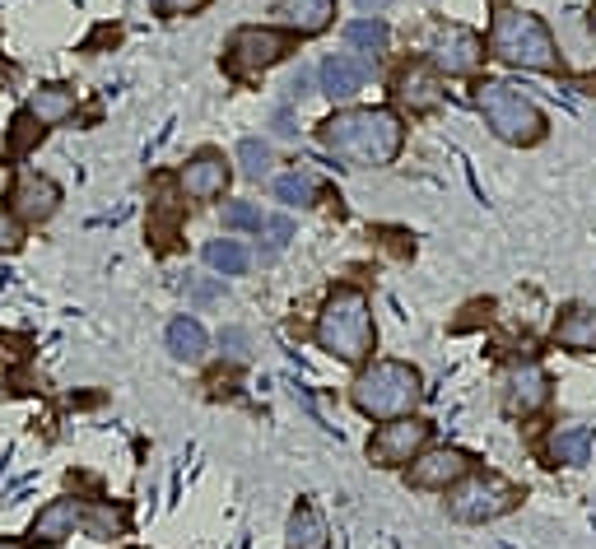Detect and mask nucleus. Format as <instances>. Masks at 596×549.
Segmentation results:
<instances>
[{"label": "nucleus", "mask_w": 596, "mask_h": 549, "mask_svg": "<svg viewBox=\"0 0 596 549\" xmlns=\"http://www.w3.org/2000/svg\"><path fill=\"white\" fill-rule=\"evenodd\" d=\"M429 61H434V70L447 75V80L475 75L480 61H485V42L475 38L471 28H438L434 42H429Z\"/></svg>", "instance_id": "6e6552de"}, {"label": "nucleus", "mask_w": 596, "mask_h": 549, "mask_svg": "<svg viewBox=\"0 0 596 549\" xmlns=\"http://www.w3.org/2000/svg\"><path fill=\"white\" fill-rule=\"evenodd\" d=\"M322 145L350 168H382L406 145V126L387 108H345L322 121Z\"/></svg>", "instance_id": "f257e3e1"}, {"label": "nucleus", "mask_w": 596, "mask_h": 549, "mask_svg": "<svg viewBox=\"0 0 596 549\" xmlns=\"http://www.w3.org/2000/svg\"><path fill=\"white\" fill-rule=\"evenodd\" d=\"M261 228H266V233H271V247H266V252H261V256H266V261H271V256L280 252V247H285L289 238H294V224H289V219H266V224H261Z\"/></svg>", "instance_id": "c85d7f7f"}, {"label": "nucleus", "mask_w": 596, "mask_h": 549, "mask_svg": "<svg viewBox=\"0 0 596 549\" xmlns=\"http://www.w3.org/2000/svg\"><path fill=\"white\" fill-rule=\"evenodd\" d=\"M191 294L205 303V298H219V289H215V284H191Z\"/></svg>", "instance_id": "473e14b6"}, {"label": "nucleus", "mask_w": 596, "mask_h": 549, "mask_svg": "<svg viewBox=\"0 0 596 549\" xmlns=\"http://www.w3.org/2000/svg\"><path fill=\"white\" fill-rule=\"evenodd\" d=\"M396 103L406 112H434L443 103V89H438V70L429 66H410L396 75Z\"/></svg>", "instance_id": "2eb2a0df"}, {"label": "nucleus", "mask_w": 596, "mask_h": 549, "mask_svg": "<svg viewBox=\"0 0 596 549\" xmlns=\"http://www.w3.org/2000/svg\"><path fill=\"white\" fill-rule=\"evenodd\" d=\"M392 0H359V10H387Z\"/></svg>", "instance_id": "f704fd0d"}, {"label": "nucleus", "mask_w": 596, "mask_h": 549, "mask_svg": "<svg viewBox=\"0 0 596 549\" xmlns=\"http://www.w3.org/2000/svg\"><path fill=\"white\" fill-rule=\"evenodd\" d=\"M354 405L368 419H401L415 415V405L424 401V377L401 359H378L354 377Z\"/></svg>", "instance_id": "7ed1b4c3"}, {"label": "nucleus", "mask_w": 596, "mask_h": 549, "mask_svg": "<svg viewBox=\"0 0 596 549\" xmlns=\"http://www.w3.org/2000/svg\"><path fill=\"white\" fill-rule=\"evenodd\" d=\"M80 517H84V508L75 498H52V503L33 517V531H28V536L38 540V545H61L66 536H75Z\"/></svg>", "instance_id": "dca6fc26"}, {"label": "nucleus", "mask_w": 596, "mask_h": 549, "mask_svg": "<svg viewBox=\"0 0 596 549\" xmlns=\"http://www.w3.org/2000/svg\"><path fill=\"white\" fill-rule=\"evenodd\" d=\"M475 108H480L485 126L499 135L503 145H536L545 135L541 108H536L517 84H503V80L475 84Z\"/></svg>", "instance_id": "39448f33"}, {"label": "nucleus", "mask_w": 596, "mask_h": 549, "mask_svg": "<svg viewBox=\"0 0 596 549\" xmlns=\"http://www.w3.org/2000/svg\"><path fill=\"white\" fill-rule=\"evenodd\" d=\"M466 470H471L466 452H457V447H434V452H420L410 461V484H415V489H452L457 480H466Z\"/></svg>", "instance_id": "f8f14e48"}, {"label": "nucleus", "mask_w": 596, "mask_h": 549, "mask_svg": "<svg viewBox=\"0 0 596 549\" xmlns=\"http://www.w3.org/2000/svg\"><path fill=\"white\" fill-rule=\"evenodd\" d=\"M285 52H289L285 33H280V28H261V24L238 28L229 42L233 70H271L275 61H285Z\"/></svg>", "instance_id": "9d476101"}, {"label": "nucleus", "mask_w": 596, "mask_h": 549, "mask_svg": "<svg viewBox=\"0 0 596 549\" xmlns=\"http://www.w3.org/2000/svg\"><path fill=\"white\" fill-rule=\"evenodd\" d=\"M229 163H224V154H215V149H201L196 159H187V168H182V191H187L191 201H215V196H224V187H229Z\"/></svg>", "instance_id": "4468645a"}, {"label": "nucleus", "mask_w": 596, "mask_h": 549, "mask_svg": "<svg viewBox=\"0 0 596 549\" xmlns=\"http://www.w3.org/2000/svg\"><path fill=\"white\" fill-rule=\"evenodd\" d=\"M247 261H252V256H247V247L238 238H215L205 247V266L219 270V275H243Z\"/></svg>", "instance_id": "5701e85b"}, {"label": "nucleus", "mask_w": 596, "mask_h": 549, "mask_svg": "<svg viewBox=\"0 0 596 549\" xmlns=\"http://www.w3.org/2000/svg\"><path fill=\"white\" fill-rule=\"evenodd\" d=\"M266 215H261L252 201H229L224 205V228H261Z\"/></svg>", "instance_id": "cd10ccee"}, {"label": "nucleus", "mask_w": 596, "mask_h": 549, "mask_svg": "<svg viewBox=\"0 0 596 549\" xmlns=\"http://www.w3.org/2000/svg\"><path fill=\"white\" fill-rule=\"evenodd\" d=\"M56 205H61V187H56L52 177L33 173V168H24V173L14 177V187H10L14 219H24V224H42V219L56 215Z\"/></svg>", "instance_id": "9b49d317"}, {"label": "nucleus", "mask_w": 596, "mask_h": 549, "mask_svg": "<svg viewBox=\"0 0 596 549\" xmlns=\"http://www.w3.org/2000/svg\"><path fill=\"white\" fill-rule=\"evenodd\" d=\"M424 447H429V424L415 415H401V419H382V429L368 442V456L378 466H406Z\"/></svg>", "instance_id": "0eeeda50"}, {"label": "nucleus", "mask_w": 596, "mask_h": 549, "mask_svg": "<svg viewBox=\"0 0 596 549\" xmlns=\"http://www.w3.org/2000/svg\"><path fill=\"white\" fill-rule=\"evenodd\" d=\"M14 247H19V228L0 215V252H14Z\"/></svg>", "instance_id": "7c9ffc66"}, {"label": "nucleus", "mask_w": 596, "mask_h": 549, "mask_svg": "<svg viewBox=\"0 0 596 549\" xmlns=\"http://www.w3.org/2000/svg\"><path fill=\"white\" fill-rule=\"evenodd\" d=\"M219 345L229 349V359H238V363L247 359V335L243 331H224V335H219Z\"/></svg>", "instance_id": "c756f323"}, {"label": "nucleus", "mask_w": 596, "mask_h": 549, "mask_svg": "<svg viewBox=\"0 0 596 549\" xmlns=\"http://www.w3.org/2000/svg\"><path fill=\"white\" fill-rule=\"evenodd\" d=\"M0 549H19V545H14V540H0Z\"/></svg>", "instance_id": "e433bc0d"}, {"label": "nucleus", "mask_w": 596, "mask_h": 549, "mask_svg": "<svg viewBox=\"0 0 596 549\" xmlns=\"http://www.w3.org/2000/svg\"><path fill=\"white\" fill-rule=\"evenodd\" d=\"M517 503V489L499 475H466V480L452 484V494H447V512L457 517V522H494L503 512Z\"/></svg>", "instance_id": "423d86ee"}, {"label": "nucleus", "mask_w": 596, "mask_h": 549, "mask_svg": "<svg viewBox=\"0 0 596 549\" xmlns=\"http://www.w3.org/2000/svg\"><path fill=\"white\" fill-rule=\"evenodd\" d=\"M205 0H163V10H173V14H191V10H201Z\"/></svg>", "instance_id": "2f4dec72"}, {"label": "nucleus", "mask_w": 596, "mask_h": 549, "mask_svg": "<svg viewBox=\"0 0 596 549\" xmlns=\"http://www.w3.org/2000/svg\"><path fill=\"white\" fill-rule=\"evenodd\" d=\"M545 401H550V373H545L541 363L522 359L503 373V405H508V415L531 419L545 410Z\"/></svg>", "instance_id": "1a4fd4ad"}, {"label": "nucleus", "mask_w": 596, "mask_h": 549, "mask_svg": "<svg viewBox=\"0 0 596 549\" xmlns=\"http://www.w3.org/2000/svg\"><path fill=\"white\" fill-rule=\"evenodd\" d=\"M285 549H326V522L322 512L298 503L294 517H289V531H285Z\"/></svg>", "instance_id": "412c9836"}, {"label": "nucleus", "mask_w": 596, "mask_h": 549, "mask_svg": "<svg viewBox=\"0 0 596 549\" xmlns=\"http://www.w3.org/2000/svg\"><path fill=\"white\" fill-rule=\"evenodd\" d=\"M80 526L94 540H112V536H122V531H126V512L112 508V503H89L84 517H80Z\"/></svg>", "instance_id": "393cba45"}, {"label": "nucleus", "mask_w": 596, "mask_h": 549, "mask_svg": "<svg viewBox=\"0 0 596 549\" xmlns=\"http://www.w3.org/2000/svg\"><path fill=\"white\" fill-rule=\"evenodd\" d=\"M345 42H350L354 52L378 56V52H387L392 33H387V24H382V19H354V24H345Z\"/></svg>", "instance_id": "b1692460"}, {"label": "nucleus", "mask_w": 596, "mask_h": 549, "mask_svg": "<svg viewBox=\"0 0 596 549\" xmlns=\"http://www.w3.org/2000/svg\"><path fill=\"white\" fill-rule=\"evenodd\" d=\"M555 345L573 349V354H592L596 349V308H587V303L564 308V317L555 322Z\"/></svg>", "instance_id": "a211bd4d"}, {"label": "nucleus", "mask_w": 596, "mask_h": 549, "mask_svg": "<svg viewBox=\"0 0 596 549\" xmlns=\"http://www.w3.org/2000/svg\"><path fill=\"white\" fill-rule=\"evenodd\" d=\"M275 196L285 205H312L317 187H312V177H303V173H285V177H275Z\"/></svg>", "instance_id": "bb28decb"}, {"label": "nucleus", "mask_w": 596, "mask_h": 549, "mask_svg": "<svg viewBox=\"0 0 596 549\" xmlns=\"http://www.w3.org/2000/svg\"><path fill=\"white\" fill-rule=\"evenodd\" d=\"M75 112V94H70L66 84H42L33 103H28V117L38 121V126H61V121Z\"/></svg>", "instance_id": "aec40b11"}, {"label": "nucleus", "mask_w": 596, "mask_h": 549, "mask_svg": "<svg viewBox=\"0 0 596 549\" xmlns=\"http://www.w3.org/2000/svg\"><path fill=\"white\" fill-rule=\"evenodd\" d=\"M289 89H294V94H308V75H303V70H298L294 80H289Z\"/></svg>", "instance_id": "72a5a7b5"}, {"label": "nucleus", "mask_w": 596, "mask_h": 549, "mask_svg": "<svg viewBox=\"0 0 596 549\" xmlns=\"http://www.w3.org/2000/svg\"><path fill=\"white\" fill-rule=\"evenodd\" d=\"M489 56L513 70H559V47L536 14L499 10L489 24Z\"/></svg>", "instance_id": "20e7f679"}, {"label": "nucleus", "mask_w": 596, "mask_h": 549, "mask_svg": "<svg viewBox=\"0 0 596 549\" xmlns=\"http://www.w3.org/2000/svg\"><path fill=\"white\" fill-rule=\"evenodd\" d=\"M587 452H592V433L587 429L550 433V461H555V466H583Z\"/></svg>", "instance_id": "4be33fe9"}, {"label": "nucleus", "mask_w": 596, "mask_h": 549, "mask_svg": "<svg viewBox=\"0 0 596 549\" xmlns=\"http://www.w3.org/2000/svg\"><path fill=\"white\" fill-rule=\"evenodd\" d=\"M205 349H210V335H205V326L196 322V317H173L168 322V354L182 363H201Z\"/></svg>", "instance_id": "6ab92c4d"}, {"label": "nucleus", "mask_w": 596, "mask_h": 549, "mask_svg": "<svg viewBox=\"0 0 596 549\" xmlns=\"http://www.w3.org/2000/svg\"><path fill=\"white\" fill-rule=\"evenodd\" d=\"M587 28H592V38H596V10H592V14H587Z\"/></svg>", "instance_id": "c9c22d12"}, {"label": "nucleus", "mask_w": 596, "mask_h": 549, "mask_svg": "<svg viewBox=\"0 0 596 549\" xmlns=\"http://www.w3.org/2000/svg\"><path fill=\"white\" fill-rule=\"evenodd\" d=\"M368 75H373V61L368 56H350V52H331L322 61V70H317V80H322V94L326 98H354L359 89L368 84Z\"/></svg>", "instance_id": "ddd939ff"}, {"label": "nucleus", "mask_w": 596, "mask_h": 549, "mask_svg": "<svg viewBox=\"0 0 596 549\" xmlns=\"http://www.w3.org/2000/svg\"><path fill=\"white\" fill-rule=\"evenodd\" d=\"M238 163H243V177H252V182H261V177L271 173L275 149L266 145V140H257V135H247L243 145H238Z\"/></svg>", "instance_id": "a878e982"}, {"label": "nucleus", "mask_w": 596, "mask_h": 549, "mask_svg": "<svg viewBox=\"0 0 596 549\" xmlns=\"http://www.w3.org/2000/svg\"><path fill=\"white\" fill-rule=\"evenodd\" d=\"M373 340H378V331H373L368 294L354 284H340L317 312V345L345 363H364L373 354Z\"/></svg>", "instance_id": "f03ea898"}, {"label": "nucleus", "mask_w": 596, "mask_h": 549, "mask_svg": "<svg viewBox=\"0 0 596 549\" xmlns=\"http://www.w3.org/2000/svg\"><path fill=\"white\" fill-rule=\"evenodd\" d=\"M275 14H280V24L285 28H294L298 38H312V33L331 28L336 0H275Z\"/></svg>", "instance_id": "f3484780"}]
</instances>
